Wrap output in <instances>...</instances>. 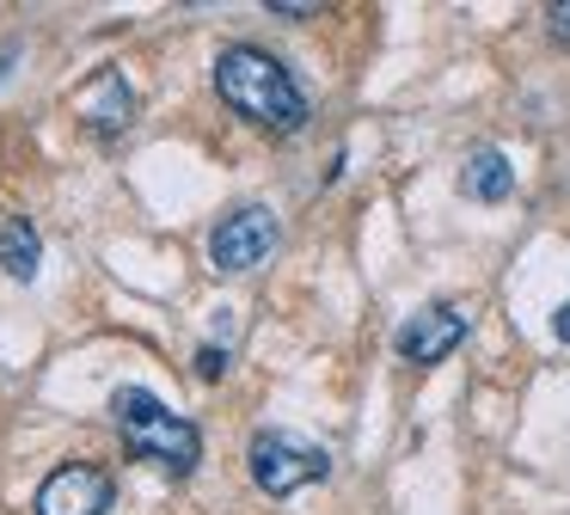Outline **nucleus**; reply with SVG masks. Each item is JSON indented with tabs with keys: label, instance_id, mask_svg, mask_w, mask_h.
Returning a JSON list of instances; mask_svg holds the SVG:
<instances>
[{
	"label": "nucleus",
	"instance_id": "nucleus-1",
	"mask_svg": "<svg viewBox=\"0 0 570 515\" xmlns=\"http://www.w3.org/2000/svg\"><path fill=\"white\" fill-rule=\"evenodd\" d=\"M215 93H222V105H234L246 123L276 129V135L307 129V117H313L301 80L258 43H227L222 56H215Z\"/></svg>",
	"mask_w": 570,
	"mask_h": 515
},
{
	"label": "nucleus",
	"instance_id": "nucleus-2",
	"mask_svg": "<svg viewBox=\"0 0 570 515\" xmlns=\"http://www.w3.org/2000/svg\"><path fill=\"white\" fill-rule=\"evenodd\" d=\"M111 417H117L124 448L136 454V460H154L160 473H173V478L197 473V460H203L197 424H190V417H173L148 387H117L111 392Z\"/></svg>",
	"mask_w": 570,
	"mask_h": 515
},
{
	"label": "nucleus",
	"instance_id": "nucleus-3",
	"mask_svg": "<svg viewBox=\"0 0 570 515\" xmlns=\"http://www.w3.org/2000/svg\"><path fill=\"white\" fill-rule=\"evenodd\" d=\"M246 466H252V485L264 497H295L301 485H320L332 473V454L313 448V441L288 436V429H258L246 441Z\"/></svg>",
	"mask_w": 570,
	"mask_h": 515
},
{
	"label": "nucleus",
	"instance_id": "nucleus-4",
	"mask_svg": "<svg viewBox=\"0 0 570 515\" xmlns=\"http://www.w3.org/2000/svg\"><path fill=\"white\" fill-rule=\"evenodd\" d=\"M276 240H283V227H276L271 208H264V203H239L234 215L215 221L209 264L222 270V276H246V270H258L264 258L276 252Z\"/></svg>",
	"mask_w": 570,
	"mask_h": 515
},
{
	"label": "nucleus",
	"instance_id": "nucleus-5",
	"mask_svg": "<svg viewBox=\"0 0 570 515\" xmlns=\"http://www.w3.org/2000/svg\"><path fill=\"white\" fill-rule=\"evenodd\" d=\"M117 497L111 473H99V466H56L50 478L38 485V515H105Z\"/></svg>",
	"mask_w": 570,
	"mask_h": 515
},
{
	"label": "nucleus",
	"instance_id": "nucleus-6",
	"mask_svg": "<svg viewBox=\"0 0 570 515\" xmlns=\"http://www.w3.org/2000/svg\"><path fill=\"white\" fill-rule=\"evenodd\" d=\"M460 343H466V319H460L454 307H423L417 319H405V325H399V356H405V362H417V368L448 362Z\"/></svg>",
	"mask_w": 570,
	"mask_h": 515
},
{
	"label": "nucleus",
	"instance_id": "nucleus-7",
	"mask_svg": "<svg viewBox=\"0 0 570 515\" xmlns=\"http://www.w3.org/2000/svg\"><path fill=\"white\" fill-rule=\"evenodd\" d=\"M80 117H87L92 135H117L129 117H136V93H129V80L117 68H105L99 80L80 93Z\"/></svg>",
	"mask_w": 570,
	"mask_h": 515
},
{
	"label": "nucleus",
	"instance_id": "nucleus-8",
	"mask_svg": "<svg viewBox=\"0 0 570 515\" xmlns=\"http://www.w3.org/2000/svg\"><path fill=\"white\" fill-rule=\"evenodd\" d=\"M38 264H43V240H38V227H31L26 215L0 221V270H7L13 282H38Z\"/></svg>",
	"mask_w": 570,
	"mask_h": 515
},
{
	"label": "nucleus",
	"instance_id": "nucleus-9",
	"mask_svg": "<svg viewBox=\"0 0 570 515\" xmlns=\"http://www.w3.org/2000/svg\"><path fill=\"white\" fill-rule=\"evenodd\" d=\"M460 191L479 196V203H503V196L515 191V172H509V159L497 154V147H479V154L460 166Z\"/></svg>",
	"mask_w": 570,
	"mask_h": 515
},
{
	"label": "nucleus",
	"instance_id": "nucleus-10",
	"mask_svg": "<svg viewBox=\"0 0 570 515\" xmlns=\"http://www.w3.org/2000/svg\"><path fill=\"white\" fill-rule=\"evenodd\" d=\"M197 375L203 380H222L227 375V350H222V343H203V350H197Z\"/></svg>",
	"mask_w": 570,
	"mask_h": 515
},
{
	"label": "nucleus",
	"instance_id": "nucleus-11",
	"mask_svg": "<svg viewBox=\"0 0 570 515\" xmlns=\"http://www.w3.org/2000/svg\"><path fill=\"white\" fill-rule=\"evenodd\" d=\"M546 31H552V43H558V49H570V0L546 7Z\"/></svg>",
	"mask_w": 570,
	"mask_h": 515
},
{
	"label": "nucleus",
	"instance_id": "nucleus-12",
	"mask_svg": "<svg viewBox=\"0 0 570 515\" xmlns=\"http://www.w3.org/2000/svg\"><path fill=\"white\" fill-rule=\"evenodd\" d=\"M271 12H276V19H313L320 7H313V0H288V7H283V0H271Z\"/></svg>",
	"mask_w": 570,
	"mask_h": 515
},
{
	"label": "nucleus",
	"instance_id": "nucleus-13",
	"mask_svg": "<svg viewBox=\"0 0 570 515\" xmlns=\"http://www.w3.org/2000/svg\"><path fill=\"white\" fill-rule=\"evenodd\" d=\"M552 331H558V338H564V343H570V301H564V307H558V319H552Z\"/></svg>",
	"mask_w": 570,
	"mask_h": 515
}]
</instances>
